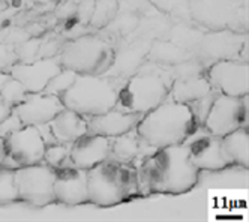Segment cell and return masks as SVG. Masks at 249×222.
Wrapping results in <instances>:
<instances>
[{"instance_id": "2e32d148", "label": "cell", "mask_w": 249, "mask_h": 222, "mask_svg": "<svg viewBox=\"0 0 249 222\" xmlns=\"http://www.w3.org/2000/svg\"><path fill=\"white\" fill-rule=\"evenodd\" d=\"M56 201L68 206H80L89 203L87 170L78 166H62L56 170L54 179Z\"/></svg>"}, {"instance_id": "ba28073f", "label": "cell", "mask_w": 249, "mask_h": 222, "mask_svg": "<svg viewBox=\"0 0 249 222\" xmlns=\"http://www.w3.org/2000/svg\"><path fill=\"white\" fill-rule=\"evenodd\" d=\"M248 96H228L218 93L213 101L209 114L204 120V129L216 137H224L230 132L236 131L237 128H248L249 108Z\"/></svg>"}, {"instance_id": "6da1fadb", "label": "cell", "mask_w": 249, "mask_h": 222, "mask_svg": "<svg viewBox=\"0 0 249 222\" xmlns=\"http://www.w3.org/2000/svg\"><path fill=\"white\" fill-rule=\"evenodd\" d=\"M137 177L141 197L150 194L179 195L189 192L198 182L200 170L189 159L188 144L158 149L140 166Z\"/></svg>"}, {"instance_id": "ffe728a7", "label": "cell", "mask_w": 249, "mask_h": 222, "mask_svg": "<svg viewBox=\"0 0 249 222\" xmlns=\"http://www.w3.org/2000/svg\"><path fill=\"white\" fill-rule=\"evenodd\" d=\"M143 114H134V113H123V111L113 108L104 114L98 116H89L87 128L90 134H98L104 137H117L137 128L138 122L141 120Z\"/></svg>"}, {"instance_id": "5bb4252c", "label": "cell", "mask_w": 249, "mask_h": 222, "mask_svg": "<svg viewBox=\"0 0 249 222\" xmlns=\"http://www.w3.org/2000/svg\"><path fill=\"white\" fill-rule=\"evenodd\" d=\"M38 129L47 146L54 143H74L89 132L87 119L69 108L62 110L54 119L39 125Z\"/></svg>"}, {"instance_id": "74e56055", "label": "cell", "mask_w": 249, "mask_h": 222, "mask_svg": "<svg viewBox=\"0 0 249 222\" xmlns=\"http://www.w3.org/2000/svg\"><path fill=\"white\" fill-rule=\"evenodd\" d=\"M75 12H77V3L74 0H69V2L59 6V9L56 11V17L60 18V20H69V18L75 17Z\"/></svg>"}, {"instance_id": "d4e9b609", "label": "cell", "mask_w": 249, "mask_h": 222, "mask_svg": "<svg viewBox=\"0 0 249 222\" xmlns=\"http://www.w3.org/2000/svg\"><path fill=\"white\" fill-rule=\"evenodd\" d=\"M164 68L168 71L173 81L174 80H189V78L206 75V72L209 69V66L197 57H191L188 60L177 63V65L164 66Z\"/></svg>"}, {"instance_id": "484cf974", "label": "cell", "mask_w": 249, "mask_h": 222, "mask_svg": "<svg viewBox=\"0 0 249 222\" xmlns=\"http://www.w3.org/2000/svg\"><path fill=\"white\" fill-rule=\"evenodd\" d=\"M117 11L119 0H95V9L89 26L93 30L105 29L116 18Z\"/></svg>"}, {"instance_id": "f1b7e54d", "label": "cell", "mask_w": 249, "mask_h": 222, "mask_svg": "<svg viewBox=\"0 0 249 222\" xmlns=\"http://www.w3.org/2000/svg\"><path fill=\"white\" fill-rule=\"evenodd\" d=\"M27 90L24 89V86L18 81V80H15L11 78L8 80V83L3 86L2 92H0V98H2L9 107L15 108L17 105H20L26 98H27Z\"/></svg>"}, {"instance_id": "e0dca14e", "label": "cell", "mask_w": 249, "mask_h": 222, "mask_svg": "<svg viewBox=\"0 0 249 222\" xmlns=\"http://www.w3.org/2000/svg\"><path fill=\"white\" fill-rule=\"evenodd\" d=\"M65 108L60 96L41 92V93H29L20 105L14 108V111L18 114L23 126H39L54 119Z\"/></svg>"}, {"instance_id": "8d00e7d4", "label": "cell", "mask_w": 249, "mask_h": 222, "mask_svg": "<svg viewBox=\"0 0 249 222\" xmlns=\"http://www.w3.org/2000/svg\"><path fill=\"white\" fill-rule=\"evenodd\" d=\"M30 38H32V36L29 35V32L24 27H11L6 32L5 39L0 41V42H6V44H11V45H20V44L26 42Z\"/></svg>"}, {"instance_id": "d6986e66", "label": "cell", "mask_w": 249, "mask_h": 222, "mask_svg": "<svg viewBox=\"0 0 249 222\" xmlns=\"http://www.w3.org/2000/svg\"><path fill=\"white\" fill-rule=\"evenodd\" d=\"M108 155H110V138L87 132L86 135L80 137L77 141L72 143L69 159L72 166L90 170L92 166L108 159Z\"/></svg>"}, {"instance_id": "7402d4cb", "label": "cell", "mask_w": 249, "mask_h": 222, "mask_svg": "<svg viewBox=\"0 0 249 222\" xmlns=\"http://www.w3.org/2000/svg\"><path fill=\"white\" fill-rule=\"evenodd\" d=\"M209 92H212V86L206 75L189 80H174L170 87L167 99L180 104H189L195 99L206 96Z\"/></svg>"}, {"instance_id": "ac0fdd59", "label": "cell", "mask_w": 249, "mask_h": 222, "mask_svg": "<svg viewBox=\"0 0 249 222\" xmlns=\"http://www.w3.org/2000/svg\"><path fill=\"white\" fill-rule=\"evenodd\" d=\"M158 149L149 144L134 128L131 131L120 134L117 137H110V161L128 164L132 166H140L150 155Z\"/></svg>"}, {"instance_id": "277c9868", "label": "cell", "mask_w": 249, "mask_h": 222, "mask_svg": "<svg viewBox=\"0 0 249 222\" xmlns=\"http://www.w3.org/2000/svg\"><path fill=\"white\" fill-rule=\"evenodd\" d=\"M171 84L173 78L164 66L146 60L124 81L116 108L123 113L144 116L167 99Z\"/></svg>"}, {"instance_id": "9a60e30c", "label": "cell", "mask_w": 249, "mask_h": 222, "mask_svg": "<svg viewBox=\"0 0 249 222\" xmlns=\"http://www.w3.org/2000/svg\"><path fill=\"white\" fill-rule=\"evenodd\" d=\"M63 69L59 56L57 57L38 59L32 63H17L11 68L9 74L12 78L18 80L27 93H41L53 77Z\"/></svg>"}, {"instance_id": "7a4b0ae2", "label": "cell", "mask_w": 249, "mask_h": 222, "mask_svg": "<svg viewBox=\"0 0 249 222\" xmlns=\"http://www.w3.org/2000/svg\"><path fill=\"white\" fill-rule=\"evenodd\" d=\"M197 128L188 104L165 99L141 117L135 129L149 144L162 149L185 143Z\"/></svg>"}, {"instance_id": "9c48e42d", "label": "cell", "mask_w": 249, "mask_h": 222, "mask_svg": "<svg viewBox=\"0 0 249 222\" xmlns=\"http://www.w3.org/2000/svg\"><path fill=\"white\" fill-rule=\"evenodd\" d=\"M6 158L3 166L17 170L18 166L44 162L47 143L44 141L38 126H23L5 138Z\"/></svg>"}, {"instance_id": "d590c367", "label": "cell", "mask_w": 249, "mask_h": 222, "mask_svg": "<svg viewBox=\"0 0 249 222\" xmlns=\"http://www.w3.org/2000/svg\"><path fill=\"white\" fill-rule=\"evenodd\" d=\"M20 128H23V123L18 117V114L15 113V111L12 110V113L0 123V137L6 138L8 135H11L12 132L18 131Z\"/></svg>"}, {"instance_id": "4316f807", "label": "cell", "mask_w": 249, "mask_h": 222, "mask_svg": "<svg viewBox=\"0 0 249 222\" xmlns=\"http://www.w3.org/2000/svg\"><path fill=\"white\" fill-rule=\"evenodd\" d=\"M71 147L72 143H54V144H48L45 147V153H44V162L50 165L51 168H62V166H72L71 165L69 153H71Z\"/></svg>"}, {"instance_id": "83f0119b", "label": "cell", "mask_w": 249, "mask_h": 222, "mask_svg": "<svg viewBox=\"0 0 249 222\" xmlns=\"http://www.w3.org/2000/svg\"><path fill=\"white\" fill-rule=\"evenodd\" d=\"M14 201H18L15 170L0 165V204H9Z\"/></svg>"}, {"instance_id": "3957f363", "label": "cell", "mask_w": 249, "mask_h": 222, "mask_svg": "<svg viewBox=\"0 0 249 222\" xmlns=\"http://www.w3.org/2000/svg\"><path fill=\"white\" fill-rule=\"evenodd\" d=\"M89 203L98 207H111L141 197L137 168L107 159L87 170Z\"/></svg>"}, {"instance_id": "7c38bea8", "label": "cell", "mask_w": 249, "mask_h": 222, "mask_svg": "<svg viewBox=\"0 0 249 222\" xmlns=\"http://www.w3.org/2000/svg\"><path fill=\"white\" fill-rule=\"evenodd\" d=\"M206 77L213 90L228 96L249 95V63L231 59L218 60L212 63L206 72Z\"/></svg>"}, {"instance_id": "cb8c5ba5", "label": "cell", "mask_w": 249, "mask_h": 222, "mask_svg": "<svg viewBox=\"0 0 249 222\" xmlns=\"http://www.w3.org/2000/svg\"><path fill=\"white\" fill-rule=\"evenodd\" d=\"M222 147L225 155L233 162V165H239L242 168L249 166V129L237 128L236 131L230 132L224 137Z\"/></svg>"}, {"instance_id": "603a6c76", "label": "cell", "mask_w": 249, "mask_h": 222, "mask_svg": "<svg viewBox=\"0 0 249 222\" xmlns=\"http://www.w3.org/2000/svg\"><path fill=\"white\" fill-rule=\"evenodd\" d=\"M194 57V54L191 50H186L180 45L174 44L173 41L168 39H153L149 54H147V60L153 62L156 65L161 66H171L177 65L183 60H188Z\"/></svg>"}, {"instance_id": "8fae6325", "label": "cell", "mask_w": 249, "mask_h": 222, "mask_svg": "<svg viewBox=\"0 0 249 222\" xmlns=\"http://www.w3.org/2000/svg\"><path fill=\"white\" fill-rule=\"evenodd\" d=\"M246 39L248 35H242L230 29L203 33L198 42L194 45L192 54L194 57L203 60L207 66L218 60L239 59L240 50Z\"/></svg>"}, {"instance_id": "30bf717a", "label": "cell", "mask_w": 249, "mask_h": 222, "mask_svg": "<svg viewBox=\"0 0 249 222\" xmlns=\"http://www.w3.org/2000/svg\"><path fill=\"white\" fill-rule=\"evenodd\" d=\"M189 159L200 171H221L233 165L225 155L221 137L209 134L204 126H198L186 138Z\"/></svg>"}, {"instance_id": "ab89813d", "label": "cell", "mask_w": 249, "mask_h": 222, "mask_svg": "<svg viewBox=\"0 0 249 222\" xmlns=\"http://www.w3.org/2000/svg\"><path fill=\"white\" fill-rule=\"evenodd\" d=\"M6 158V146H5V138L3 137H0V165L3 164Z\"/></svg>"}, {"instance_id": "52a82bcc", "label": "cell", "mask_w": 249, "mask_h": 222, "mask_svg": "<svg viewBox=\"0 0 249 222\" xmlns=\"http://www.w3.org/2000/svg\"><path fill=\"white\" fill-rule=\"evenodd\" d=\"M54 179L56 170L45 162L18 166L15 170L18 201L35 207H45L57 203L54 195Z\"/></svg>"}, {"instance_id": "60d3db41", "label": "cell", "mask_w": 249, "mask_h": 222, "mask_svg": "<svg viewBox=\"0 0 249 222\" xmlns=\"http://www.w3.org/2000/svg\"><path fill=\"white\" fill-rule=\"evenodd\" d=\"M9 78H11V74H8V72H0V92H2L3 86L8 83Z\"/></svg>"}, {"instance_id": "f35d334b", "label": "cell", "mask_w": 249, "mask_h": 222, "mask_svg": "<svg viewBox=\"0 0 249 222\" xmlns=\"http://www.w3.org/2000/svg\"><path fill=\"white\" fill-rule=\"evenodd\" d=\"M12 107H9L2 98H0V123H2L11 113H12Z\"/></svg>"}, {"instance_id": "b9f144b4", "label": "cell", "mask_w": 249, "mask_h": 222, "mask_svg": "<svg viewBox=\"0 0 249 222\" xmlns=\"http://www.w3.org/2000/svg\"><path fill=\"white\" fill-rule=\"evenodd\" d=\"M74 2H75V3H78V2H81V0H74Z\"/></svg>"}, {"instance_id": "4dcf8cb0", "label": "cell", "mask_w": 249, "mask_h": 222, "mask_svg": "<svg viewBox=\"0 0 249 222\" xmlns=\"http://www.w3.org/2000/svg\"><path fill=\"white\" fill-rule=\"evenodd\" d=\"M216 96H218V92L212 89V92H209L206 96H203L200 99H195V101L188 104L191 111H192V116H194V120H195V123H197V126L204 125V120L209 114L210 107H212V104Z\"/></svg>"}, {"instance_id": "8992f818", "label": "cell", "mask_w": 249, "mask_h": 222, "mask_svg": "<svg viewBox=\"0 0 249 222\" xmlns=\"http://www.w3.org/2000/svg\"><path fill=\"white\" fill-rule=\"evenodd\" d=\"M119 41V36L104 30L65 41L59 54L60 63L65 69H71L77 74L102 75L113 63Z\"/></svg>"}, {"instance_id": "4fadbf2b", "label": "cell", "mask_w": 249, "mask_h": 222, "mask_svg": "<svg viewBox=\"0 0 249 222\" xmlns=\"http://www.w3.org/2000/svg\"><path fill=\"white\" fill-rule=\"evenodd\" d=\"M150 38H120L111 66L105 74L111 77L129 78L141 68L152 45Z\"/></svg>"}, {"instance_id": "e575fe53", "label": "cell", "mask_w": 249, "mask_h": 222, "mask_svg": "<svg viewBox=\"0 0 249 222\" xmlns=\"http://www.w3.org/2000/svg\"><path fill=\"white\" fill-rule=\"evenodd\" d=\"M93 9H95V0H81V2H78L77 12H75L77 21L84 26H89L93 15Z\"/></svg>"}, {"instance_id": "44dd1931", "label": "cell", "mask_w": 249, "mask_h": 222, "mask_svg": "<svg viewBox=\"0 0 249 222\" xmlns=\"http://www.w3.org/2000/svg\"><path fill=\"white\" fill-rule=\"evenodd\" d=\"M152 5L144 0H119V11L114 20L102 29L119 38H126L138 26L140 20L146 15V9Z\"/></svg>"}, {"instance_id": "836d02e7", "label": "cell", "mask_w": 249, "mask_h": 222, "mask_svg": "<svg viewBox=\"0 0 249 222\" xmlns=\"http://www.w3.org/2000/svg\"><path fill=\"white\" fill-rule=\"evenodd\" d=\"M65 42H60L57 38H44L41 41L39 53H38V59H47V57H57L60 54V50Z\"/></svg>"}, {"instance_id": "f546056e", "label": "cell", "mask_w": 249, "mask_h": 222, "mask_svg": "<svg viewBox=\"0 0 249 222\" xmlns=\"http://www.w3.org/2000/svg\"><path fill=\"white\" fill-rule=\"evenodd\" d=\"M75 77H77V72L63 68L56 77H53L50 80V83L47 84V87L44 90V93L60 96L63 92H66L71 86H72V83L75 81Z\"/></svg>"}, {"instance_id": "5b68a950", "label": "cell", "mask_w": 249, "mask_h": 222, "mask_svg": "<svg viewBox=\"0 0 249 222\" xmlns=\"http://www.w3.org/2000/svg\"><path fill=\"white\" fill-rule=\"evenodd\" d=\"M124 78L90 74H77L75 81L60 95L63 105L84 117L104 114L116 108Z\"/></svg>"}, {"instance_id": "d6a6232c", "label": "cell", "mask_w": 249, "mask_h": 222, "mask_svg": "<svg viewBox=\"0 0 249 222\" xmlns=\"http://www.w3.org/2000/svg\"><path fill=\"white\" fill-rule=\"evenodd\" d=\"M18 63V56L15 53V45L0 42V72H8L14 65Z\"/></svg>"}, {"instance_id": "1f68e13d", "label": "cell", "mask_w": 249, "mask_h": 222, "mask_svg": "<svg viewBox=\"0 0 249 222\" xmlns=\"http://www.w3.org/2000/svg\"><path fill=\"white\" fill-rule=\"evenodd\" d=\"M41 41H42V36L41 38H30L20 45H15V53L18 56V62L20 63H32L35 60H38Z\"/></svg>"}]
</instances>
